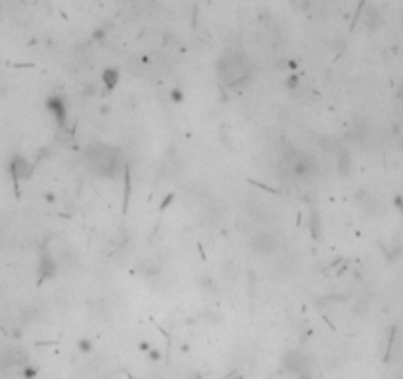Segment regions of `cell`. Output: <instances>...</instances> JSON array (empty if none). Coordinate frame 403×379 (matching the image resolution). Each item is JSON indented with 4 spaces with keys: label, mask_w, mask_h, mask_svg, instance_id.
<instances>
[{
    "label": "cell",
    "mask_w": 403,
    "mask_h": 379,
    "mask_svg": "<svg viewBox=\"0 0 403 379\" xmlns=\"http://www.w3.org/2000/svg\"><path fill=\"white\" fill-rule=\"evenodd\" d=\"M83 160L95 176L105 178V180L107 178L109 180L117 178L125 168L123 152L119 148L111 147V144H105V142H99V140H95V142L85 147Z\"/></svg>",
    "instance_id": "cell-1"
},
{
    "label": "cell",
    "mask_w": 403,
    "mask_h": 379,
    "mask_svg": "<svg viewBox=\"0 0 403 379\" xmlns=\"http://www.w3.org/2000/svg\"><path fill=\"white\" fill-rule=\"evenodd\" d=\"M216 71H218V77H219L221 85L234 89V87H239V85L249 81L253 66H251V60L245 53L229 51V53H223L218 60Z\"/></svg>",
    "instance_id": "cell-2"
},
{
    "label": "cell",
    "mask_w": 403,
    "mask_h": 379,
    "mask_svg": "<svg viewBox=\"0 0 403 379\" xmlns=\"http://www.w3.org/2000/svg\"><path fill=\"white\" fill-rule=\"evenodd\" d=\"M44 105H46V111L50 113V116L55 121L57 129H66L67 127V116H69L66 97L64 95H50Z\"/></svg>",
    "instance_id": "cell-3"
},
{
    "label": "cell",
    "mask_w": 403,
    "mask_h": 379,
    "mask_svg": "<svg viewBox=\"0 0 403 379\" xmlns=\"http://www.w3.org/2000/svg\"><path fill=\"white\" fill-rule=\"evenodd\" d=\"M281 365L285 367V371H289L293 375L310 369V358L302 352V349H286L281 358Z\"/></svg>",
    "instance_id": "cell-4"
},
{
    "label": "cell",
    "mask_w": 403,
    "mask_h": 379,
    "mask_svg": "<svg viewBox=\"0 0 403 379\" xmlns=\"http://www.w3.org/2000/svg\"><path fill=\"white\" fill-rule=\"evenodd\" d=\"M8 174L14 180V184H20L32 176V164L22 154H12L8 160Z\"/></svg>",
    "instance_id": "cell-5"
},
{
    "label": "cell",
    "mask_w": 403,
    "mask_h": 379,
    "mask_svg": "<svg viewBox=\"0 0 403 379\" xmlns=\"http://www.w3.org/2000/svg\"><path fill=\"white\" fill-rule=\"evenodd\" d=\"M251 249L261 255V257H267V255H273L277 249H279V239L273 235V233H257V235L251 237Z\"/></svg>",
    "instance_id": "cell-6"
},
{
    "label": "cell",
    "mask_w": 403,
    "mask_h": 379,
    "mask_svg": "<svg viewBox=\"0 0 403 379\" xmlns=\"http://www.w3.org/2000/svg\"><path fill=\"white\" fill-rule=\"evenodd\" d=\"M57 275H60V263H57V259L50 253H44L38 261V279L44 282V280H53Z\"/></svg>",
    "instance_id": "cell-7"
},
{
    "label": "cell",
    "mask_w": 403,
    "mask_h": 379,
    "mask_svg": "<svg viewBox=\"0 0 403 379\" xmlns=\"http://www.w3.org/2000/svg\"><path fill=\"white\" fill-rule=\"evenodd\" d=\"M308 231H310V237L314 241H320L322 235H324V223H322V217H320V212L312 208L310 210V217H308Z\"/></svg>",
    "instance_id": "cell-8"
},
{
    "label": "cell",
    "mask_w": 403,
    "mask_h": 379,
    "mask_svg": "<svg viewBox=\"0 0 403 379\" xmlns=\"http://www.w3.org/2000/svg\"><path fill=\"white\" fill-rule=\"evenodd\" d=\"M336 170L340 176H348V174L352 172V156L346 148H338L336 150Z\"/></svg>",
    "instance_id": "cell-9"
},
{
    "label": "cell",
    "mask_w": 403,
    "mask_h": 379,
    "mask_svg": "<svg viewBox=\"0 0 403 379\" xmlns=\"http://www.w3.org/2000/svg\"><path fill=\"white\" fill-rule=\"evenodd\" d=\"M312 170H314V164H312L310 158H306V156H295V160H293V172H295V176L306 178V176H310V174H312Z\"/></svg>",
    "instance_id": "cell-10"
},
{
    "label": "cell",
    "mask_w": 403,
    "mask_h": 379,
    "mask_svg": "<svg viewBox=\"0 0 403 379\" xmlns=\"http://www.w3.org/2000/svg\"><path fill=\"white\" fill-rule=\"evenodd\" d=\"M101 81H103V87L107 91H113L121 81V71L117 67H105L101 73Z\"/></svg>",
    "instance_id": "cell-11"
},
{
    "label": "cell",
    "mask_w": 403,
    "mask_h": 379,
    "mask_svg": "<svg viewBox=\"0 0 403 379\" xmlns=\"http://www.w3.org/2000/svg\"><path fill=\"white\" fill-rule=\"evenodd\" d=\"M382 251H384V257H386L387 261H395L397 257H401L403 245H401L399 241H391L389 245H384V247H382Z\"/></svg>",
    "instance_id": "cell-12"
},
{
    "label": "cell",
    "mask_w": 403,
    "mask_h": 379,
    "mask_svg": "<svg viewBox=\"0 0 403 379\" xmlns=\"http://www.w3.org/2000/svg\"><path fill=\"white\" fill-rule=\"evenodd\" d=\"M168 97H170L172 103H176V105H180V103L186 101V93H184L182 87H172L170 93H168Z\"/></svg>",
    "instance_id": "cell-13"
},
{
    "label": "cell",
    "mask_w": 403,
    "mask_h": 379,
    "mask_svg": "<svg viewBox=\"0 0 403 379\" xmlns=\"http://www.w3.org/2000/svg\"><path fill=\"white\" fill-rule=\"evenodd\" d=\"M93 347H95V346H93V342H91L89 338H79V340H77V349H79L81 354H91V352H93Z\"/></svg>",
    "instance_id": "cell-14"
},
{
    "label": "cell",
    "mask_w": 403,
    "mask_h": 379,
    "mask_svg": "<svg viewBox=\"0 0 403 379\" xmlns=\"http://www.w3.org/2000/svg\"><path fill=\"white\" fill-rule=\"evenodd\" d=\"M380 22V12L376 10V8H368V12H366V24L369 26V28H376V24Z\"/></svg>",
    "instance_id": "cell-15"
},
{
    "label": "cell",
    "mask_w": 403,
    "mask_h": 379,
    "mask_svg": "<svg viewBox=\"0 0 403 379\" xmlns=\"http://www.w3.org/2000/svg\"><path fill=\"white\" fill-rule=\"evenodd\" d=\"M38 373H40V369H38L36 365H32V363H24V367H22V377H24V379H36Z\"/></svg>",
    "instance_id": "cell-16"
},
{
    "label": "cell",
    "mask_w": 403,
    "mask_h": 379,
    "mask_svg": "<svg viewBox=\"0 0 403 379\" xmlns=\"http://www.w3.org/2000/svg\"><path fill=\"white\" fill-rule=\"evenodd\" d=\"M214 284H216V282H214V279H212L210 275H204V277L200 279V286H202V288H206V290H210V293H214V290H216Z\"/></svg>",
    "instance_id": "cell-17"
},
{
    "label": "cell",
    "mask_w": 403,
    "mask_h": 379,
    "mask_svg": "<svg viewBox=\"0 0 403 379\" xmlns=\"http://www.w3.org/2000/svg\"><path fill=\"white\" fill-rule=\"evenodd\" d=\"M285 87L289 91H295L297 87H299V77L297 75H289V77H286V81H285Z\"/></svg>",
    "instance_id": "cell-18"
},
{
    "label": "cell",
    "mask_w": 403,
    "mask_h": 379,
    "mask_svg": "<svg viewBox=\"0 0 403 379\" xmlns=\"http://www.w3.org/2000/svg\"><path fill=\"white\" fill-rule=\"evenodd\" d=\"M95 93H97V87H95V83H87V85L83 87V93H81V95H83V97H93Z\"/></svg>",
    "instance_id": "cell-19"
},
{
    "label": "cell",
    "mask_w": 403,
    "mask_h": 379,
    "mask_svg": "<svg viewBox=\"0 0 403 379\" xmlns=\"http://www.w3.org/2000/svg\"><path fill=\"white\" fill-rule=\"evenodd\" d=\"M393 206H395V210L403 215V196H401V194H397V196L393 198Z\"/></svg>",
    "instance_id": "cell-20"
},
{
    "label": "cell",
    "mask_w": 403,
    "mask_h": 379,
    "mask_svg": "<svg viewBox=\"0 0 403 379\" xmlns=\"http://www.w3.org/2000/svg\"><path fill=\"white\" fill-rule=\"evenodd\" d=\"M147 354H149V358H151L152 362H158V360L162 358V356H160V352H158V347H151Z\"/></svg>",
    "instance_id": "cell-21"
},
{
    "label": "cell",
    "mask_w": 403,
    "mask_h": 379,
    "mask_svg": "<svg viewBox=\"0 0 403 379\" xmlns=\"http://www.w3.org/2000/svg\"><path fill=\"white\" fill-rule=\"evenodd\" d=\"M295 377H297V379H314V377H312V369H304V371L297 373Z\"/></svg>",
    "instance_id": "cell-22"
},
{
    "label": "cell",
    "mask_w": 403,
    "mask_h": 379,
    "mask_svg": "<svg viewBox=\"0 0 403 379\" xmlns=\"http://www.w3.org/2000/svg\"><path fill=\"white\" fill-rule=\"evenodd\" d=\"M44 199H46L48 203H55V199H57V198H55V194H51V192H46V194H44Z\"/></svg>",
    "instance_id": "cell-23"
},
{
    "label": "cell",
    "mask_w": 403,
    "mask_h": 379,
    "mask_svg": "<svg viewBox=\"0 0 403 379\" xmlns=\"http://www.w3.org/2000/svg\"><path fill=\"white\" fill-rule=\"evenodd\" d=\"M151 347H152V346H151L149 342H138V349H140V352H149Z\"/></svg>",
    "instance_id": "cell-24"
},
{
    "label": "cell",
    "mask_w": 403,
    "mask_h": 379,
    "mask_svg": "<svg viewBox=\"0 0 403 379\" xmlns=\"http://www.w3.org/2000/svg\"><path fill=\"white\" fill-rule=\"evenodd\" d=\"M397 379H403V369H401V373H399V377Z\"/></svg>",
    "instance_id": "cell-25"
}]
</instances>
